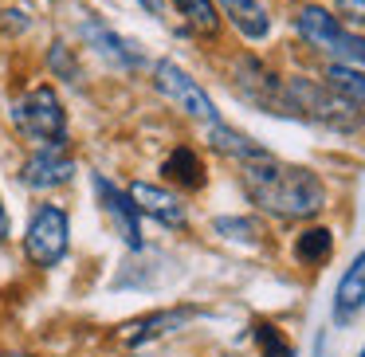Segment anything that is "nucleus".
Wrapping results in <instances>:
<instances>
[{
    "label": "nucleus",
    "mask_w": 365,
    "mask_h": 357,
    "mask_svg": "<svg viewBox=\"0 0 365 357\" xmlns=\"http://www.w3.org/2000/svg\"><path fill=\"white\" fill-rule=\"evenodd\" d=\"M161 173L173 185H181V189H200V185H205V165H200V157L192 150H185V145H177V150L169 153Z\"/></svg>",
    "instance_id": "4468645a"
},
{
    "label": "nucleus",
    "mask_w": 365,
    "mask_h": 357,
    "mask_svg": "<svg viewBox=\"0 0 365 357\" xmlns=\"http://www.w3.org/2000/svg\"><path fill=\"white\" fill-rule=\"evenodd\" d=\"M79 32H83V40H87L91 48H95L110 67L134 71V67H142V63H145V56L138 51V43H134V40H122V36L114 32V28H106L103 20H83Z\"/></svg>",
    "instance_id": "0eeeda50"
},
{
    "label": "nucleus",
    "mask_w": 365,
    "mask_h": 357,
    "mask_svg": "<svg viewBox=\"0 0 365 357\" xmlns=\"http://www.w3.org/2000/svg\"><path fill=\"white\" fill-rule=\"evenodd\" d=\"M334 4H338L354 24H365V0H334Z\"/></svg>",
    "instance_id": "4be33fe9"
},
{
    "label": "nucleus",
    "mask_w": 365,
    "mask_h": 357,
    "mask_svg": "<svg viewBox=\"0 0 365 357\" xmlns=\"http://www.w3.org/2000/svg\"><path fill=\"white\" fill-rule=\"evenodd\" d=\"M4 357H24V353H4Z\"/></svg>",
    "instance_id": "393cba45"
},
{
    "label": "nucleus",
    "mask_w": 365,
    "mask_h": 357,
    "mask_svg": "<svg viewBox=\"0 0 365 357\" xmlns=\"http://www.w3.org/2000/svg\"><path fill=\"white\" fill-rule=\"evenodd\" d=\"M334 252V236L330 228H307L299 236V244H294V255H299V263H307V267H318V263H326Z\"/></svg>",
    "instance_id": "a211bd4d"
},
{
    "label": "nucleus",
    "mask_w": 365,
    "mask_h": 357,
    "mask_svg": "<svg viewBox=\"0 0 365 357\" xmlns=\"http://www.w3.org/2000/svg\"><path fill=\"white\" fill-rule=\"evenodd\" d=\"M244 189L263 212L283 216V220H307L326 205V189L310 169L283 165L275 157L244 161Z\"/></svg>",
    "instance_id": "f257e3e1"
},
{
    "label": "nucleus",
    "mask_w": 365,
    "mask_h": 357,
    "mask_svg": "<svg viewBox=\"0 0 365 357\" xmlns=\"http://www.w3.org/2000/svg\"><path fill=\"white\" fill-rule=\"evenodd\" d=\"M48 67H51L56 75H63L67 83H79V79H83L79 63H75V56H71V48H63V43H51V51H48Z\"/></svg>",
    "instance_id": "aec40b11"
},
{
    "label": "nucleus",
    "mask_w": 365,
    "mask_h": 357,
    "mask_svg": "<svg viewBox=\"0 0 365 357\" xmlns=\"http://www.w3.org/2000/svg\"><path fill=\"white\" fill-rule=\"evenodd\" d=\"M138 4H142L150 16H161V12H165V0H138Z\"/></svg>",
    "instance_id": "5701e85b"
},
{
    "label": "nucleus",
    "mask_w": 365,
    "mask_h": 357,
    "mask_svg": "<svg viewBox=\"0 0 365 357\" xmlns=\"http://www.w3.org/2000/svg\"><path fill=\"white\" fill-rule=\"evenodd\" d=\"M153 83H158L161 95H169L177 106H185V114H192V118L208 122V126H212V122H220V114H216L212 98H208L205 90L197 87V79H192V75H185L177 63L161 59V63L153 67Z\"/></svg>",
    "instance_id": "423d86ee"
},
{
    "label": "nucleus",
    "mask_w": 365,
    "mask_h": 357,
    "mask_svg": "<svg viewBox=\"0 0 365 357\" xmlns=\"http://www.w3.org/2000/svg\"><path fill=\"white\" fill-rule=\"evenodd\" d=\"M361 357H365V349H361Z\"/></svg>",
    "instance_id": "a878e982"
},
{
    "label": "nucleus",
    "mask_w": 365,
    "mask_h": 357,
    "mask_svg": "<svg viewBox=\"0 0 365 357\" xmlns=\"http://www.w3.org/2000/svg\"><path fill=\"white\" fill-rule=\"evenodd\" d=\"M177 12L185 16V24L192 28L197 36H216L220 32V16H216L212 0H173Z\"/></svg>",
    "instance_id": "f3484780"
},
{
    "label": "nucleus",
    "mask_w": 365,
    "mask_h": 357,
    "mask_svg": "<svg viewBox=\"0 0 365 357\" xmlns=\"http://www.w3.org/2000/svg\"><path fill=\"white\" fill-rule=\"evenodd\" d=\"M224 16L247 36V40H263L271 32V20H267V9H263L259 0H220Z\"/></svg>",
    "instance_id": "f8f14e48"
},
{
    "label": "nucleus",
    "mask_w": 365,
    "mask_h": 357,
    "mask_svg": "<svg viewBox=\"0 0 365 357\" xmlns=\"http://www.w3.org/2000/svg\"><path fill=\"white\" fill-rule=\"evenodd\" d=\"M130 200L138 205V212L153 216L158 224L185 228V205L173 197V192L158 189V185H145V181H134V185H130Z\"/></svg>",
    "instance_id": "9d476101"
},
{
    "label": "nucleus",
    "mask_w": 365,
    "mask_h": 357,
    "mask_svg": "<svg viewBox=\"0 0 365 357\" xmlns=\"http://www.w3.org/2000/svg\"><path fill=\"white\" fill-rule=\"evenodd\" d=\"M326 83H330L341 98H349L357 110H365V71H357L354 63H330L326 67Z\"/></svg>",
    "instance_id": "dca6fc26"
},
{
    "label": "nucleus",
    "mask_w": 365,
    "mask_h": 357,
    "mask_svg": "<svg viewBox=\"0 0 365 357\" xmlns=\"http://www.w3.org/2000/svg\"><path fill=\"white\" fill-rule=\"evenodd\" d=\"M12 118H16L20 134L40 142L43 150H59L67 142V114H63V103H59V95L51 87H36L28 98H20Z\"/></svg>",
    "instance_id": "20e7f679"
},
{
    "label": "nucleus",
    "mask_w": 365,
    "mask_h": 357,
    "mask_svg": "<svg viewBox=\"0 0 365 357\" xmlns=\"http://www.w3.org/2000/svg\"><path fill=\"white\" fill-rule=\"evenodd\" d=\"M208 142H212V150L228 153V157H240V161L271 157V153L263 150L259 142H252V138H247V134H240V130L224 126V122H212V126H208Z\"/></svg>",
    "instance_id": "ddd939ff"
},
{
    "label": "nucleus",
    "mask_w": 365,
    "mask_h": 357,
    "mask_svg": "<svg viewBox=\"0 0 365 357\" xmlns=\"http://www.w3.org/2000/svg\"><path fill=\"white\" fill-rule=\"evenodd\" d=\"M67 212L56 205H43L40 212L32 216L28 224V236H24V255L36 263V267H56L59 259L67 255Z\"/></svg>",
    "instance_id": "39448f33"
},
{
    "label": "nucleus",
    "mask_w": 365,
    "mask_h": 357,
    "mask_svg": "<svg viewBox=\"0 0 365 357\" xmlns=\"http://www.w3.org/2000/svg\"><path fill=\"white\" fill-rule=\"evenodd\" d=\"M95 189H98V200H103V212L110 216L114 232H118V239L130 252H138L142 247V228H138V205L130 200V192L122 197L106 177H95Z\"/></svg>",
    "instance_id": "6e6552de"
},
{
    "label": "nucleus",
    "mask_w": 365,
    "mask_h": 357,
    "mask_svg": "<svg viewBox=\"0 0 365 357\" xmlns=\"http://www.w3.org/2000/svg\"><path fill=\"white\" fill-rule=\"evenodd\" d=\"M9 236V216H4V205H0V239Z\"/></svg>",
    "instance_id": "b1692460"
},
{
    "label": "nucleus",
    "mask_w": 365,
    "mask_h": 357,
    "mask_svg": "<svg viewBox=\"0 0 365 357\" xmlns=\"http://www.w3.org/2000/svg\"><path fill=\"white\" fill-rule=\"evenodd\" d=\"M216 232L228 239H259L263 228L255 220H236V216H224V220H216Z\"/></svg>",
    "instance_id": "412c9836"
},
{
    "label": "nucleus",
    "mask_w": 365,
    "mask_h": 357,
    "mask_svg": "<svg viewBox=\"0 0 365 357\" xmlns=\"http://www.w3.org/2000/svg\"><path fill=\"white\" fill-rule=\"evenodd\" d=\"M75 177V161L71 157H59V150H40L24 161L20 169V181L28 189H56V185H67Z\"/></svg>",
    "instance_id": "1a4fd4ad"
},
{
    "label": "nucleus",
    "mask_w": 365,
    "mask_h": 357,
    "mask_svg": "<svg viewBox=\"0 0 365 357\" xmlns=\"http://www.w3.org/2000/svg\"><path fill=\"white\" fill-rule=\"evenodd\" d=\"M294 32L310 43V48L334 56L338 63H365V36L349 32V28L338 24V16H330L326 9H307L294 12Z\"/></svg>",
    "instance_id": "7ed1b4c3"
},
{
    "label": "nucleus",
    "mask_w": 365,
    "mask_h": 357,
    "mask_svg": "<svg viewBox=\"0 0 365 357\" xmlns=\"http://www.w3.org/2000/svg\"><path fill=\"white\" fill-rule=\"evenodd\" d=\"M287 106L291 114H302L310 122H322L330 130H341V134H354L357 130V114L354 103L341 98L330 83H310V79H291L287 83Z\"/></svg>",
    "instance_id": "f03ea898"
},
{
    "label": "nucleus",
    "mask_w": 365,
    "mask_h": 357,
    "mask_svg": "<svg viewBox=\"0 0 365 357\" xmlns=\"http://www.w3.org/2000/svg\"><path fill=\"white\" fill-rule=\"evenodd\" d=\"M192 318V310H165V314H153V318H142V322H130L126 326V341L130 346H142L150 338H161V333L177 330Z\"/></svg>",
    "instance_id": "2eb2a0df"
},
{
    "label": "nucleus",
    "mask_w": 365,
    "mask_h": 357,
    "mask_svg": "<svg viewBox=\"0 0 365 357\" xmlns=\"http://www.w3.org/2000/svg\"><path fill=\"white\" fill-rule=\"evenodd\" d=\"M361 306H365V252L357 255L354 267L341 275L338 294H334V318H338V322H349Z\"/></svg>",
    "instance_id": "9b49d317"
},
{
    "label": "nucleus",
    "mask_w": 365,
    "mask_h": 357,
    "mask_svg": "<svg viewBox=\"0 0 365 357\" xmlns=\"http://www.w3.org/2000/svg\"><path fill=\"white\" fill-rule=\"evenodd\" d=\"M255 346H259L263 357H294L291 341H287L271 322H255Z\"/></svg>",
    "instance_id": "6ab92c4d"
}]
</instances>
